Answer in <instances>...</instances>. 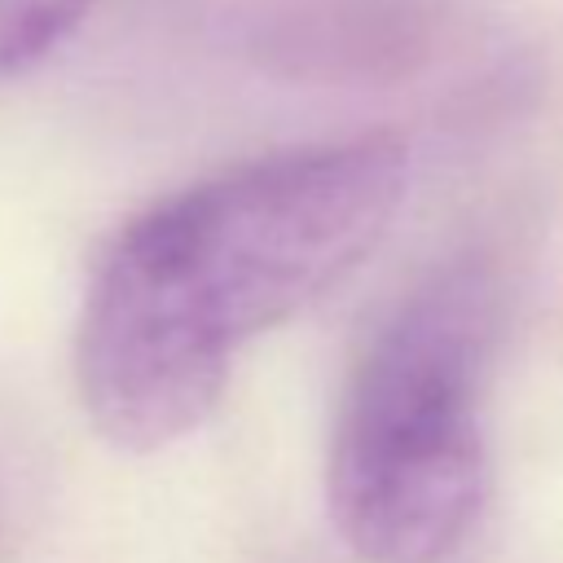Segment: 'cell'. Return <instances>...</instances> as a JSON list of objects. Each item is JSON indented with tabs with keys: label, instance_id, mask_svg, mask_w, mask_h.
Returning <instances> with one entry per match:
<instances>
[{
	"label": "cell",
	"instance_id": "1",
	"mask_svg": "<svg viewBox=\"0 0 563 563\" xmlns=\"http://www.w3.org/2000/svg\"><path fill=\"white\" fill-rule=\"evenodd\" d=\"M405 185V141L374 132L229 167L136 216L79 317L92 427L128 453L198 431L233 352L343 282L391 229Z\"/></svg>",
	"mask_w": 563,
	"mask_h": 563
},
{
	"label": "cell",
	"instance_id": "2",
	"mask_svg": "<svg viewBox=\"0 0 563 563\" xmlns=\"http://www.w3.org/2000/svg\"><path fill=\"white\" fill-rule=\"evenodd\" d=\"M497 277L457 260L422 277L361 347L330 435L325 501L365 563H444L488 493L479 422Z\"/></svg>",
	"mask_w": 563,
	"mask_h": 563
},
{
	"label": "cell",
	"instance_id": "3",
	"mask_svg": "<svg viewBox=\"0 0 563 563\" xmlns=\"http://www.w3.org/2000/svg\"><path fill=\"white\" fill-rule=\"evenodd\" d=\"M435 0H286L260 18L255 48L303 79H383L427 57Z\"/></svg>",
	"mask_w": 563,
	"mask_h": 563
},
{
	"label": "cell",
	"instance_id": "4",
	"mask_svg": "<svg viewBox=\"0 0 563 563\" xmlns=\"http://www.w3.org/2000/svg\"><path fill=\"white\" fill-rule=\"evenodd\" d=\"M97 0H0V79L62 44Z\"/></svg>",
	"mask_w": 563,
	"mask_h": 563
}]
</instances>
